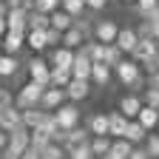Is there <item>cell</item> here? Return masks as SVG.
<instances>
[{
	"label": "cell",
	"instance_id": "obj_24",
	"mask_svg": "<svg viewBox=\"0 0 159 159\" xmlns=\"http://www.w3.org/2000/svg\"><path fill=\"white\" fill-rule=\"evenodd\" d=\"M131 142L122 136V139H111V148H108V153H105V159H128V153H131Z\"/></svg>",
	"mask_w": 159,
	"mask_h": 159
},
{
	"label": "cell",
	"instance_id": "obj_14",
	"mask_svg": "<svg viewBox=\"0 0 159 159\" xmlns=\"http://www.w3.org/2000/svg\"><path fill=\"white\" fill-rule=\"evenodd\" d=\"M111 80H114L111 66H105V63H91V77H88V83H94V85H99V88H105Z\"/></svg>",
	"mask_w": 159,
	"mask_h": 159
},
{
	"label": "cell",
	"instance_id": "obj_20",
	"mask_svg": "<svg viewBox=\"0 0 159 159\" xmlns=\"http://www.w3.org/2000/svg\"><path fill=\"white\" fill-rule=\"evenodd\" d=\"M134 119H136V122H139V125H142V128H145V131L151 134V131L156 128V122H159V108L142 105V108H139V114H136Z\"/></svg>",
	"mask_w": 159,
	"mask_h": 159
},
{
	"label": "cell",
	"instance_id": "obj_55",
	"mask_svg": "<svg viewBox=\"0 0 159 159\" xmlns=\"http://www.w3.org/2000/svg\"><path fill=\"white\" fill-rule=\"evenodd\" d=\"M97 159H105V156H97Z\"/></svg>",
	"mask_w": 159,
	"mask_h": 159
},
{
	"label": "cell",
	"instance_id": "obj_33",
	"mask_svg": "<svg viewBox=\"0 0 159 159\" xmlns=\"http://www.w3.org/2000/svg\"><path fill=\"white\" fill-rule=\"evenodd\" d=\"M31 9L40 14H51L54 9H60V0H31Z\"/></svg>",
	"mask_w": 159,
	"mask_h": 159
},
{
	"label": "cell",
	"instance_id": "obj_34",
	"mask_svg": "<svg viewBox=\"0 0 159 159\" xmlns=\"http://www.w3.org/2000/svg\"><path fill=\"white\" fill-rule=\"evenodd\" d=\"M122 57H125V54H122V51H119V48H116V46L111 43V46H105V60H102V63L114 68V66H116V63H119Z\"/></svg>",
	"mask_w": 159,
	"mask_h": 159
},
{
	"label": "cell",
	"instance_id": "obj_25",
	"mask_svg": "<svg viewBox=\"0 0 159 159\" xmlns=\"http://www.w3.org/2000/svg\"><path fill=\"white\" fill-rule=\"evenodd\" d=\"M48 26H51V29H57V31H66V29H71V26H74V17H71V14H66L63 9H54V11L48 14Z\"/></svg>",
	"mask_w": 159,
	"mask_h": 159
},
{
	"label": "cell",
	"instance_id": "obj_31",
	"mask_svg": "<svg viewBox=\"0 0 159 159\" xmlns=\"http://www.w3.org/2000/svg\"><path fill=\"white\" fill-rule=\"evenodd\" d=\"M142 148H145V153L151 156V159H159V134H148L145 136V142H142Z\"/></svg>",
	"mask_w": 159,
	"mask_h": 159
},
{
	"label": "cell",
	"instance_id": "obj_3",
	"mask_svg": "<svg viewBox=\"0 0 159 159\" xmlns=\"http://www.w3.org/2000/svg\"><path fill=\"white\" fill-rule=\"evenodd\" d=\"M43 88H46V85L31 83V80H29V83L14 94V105H17L20 111H23V108H34V105H40V94H43Z\"/></svg>",
	"mask_w": 159,
	"mask_h": 159
},
{
	"label": "cell",
	"instance_id": "obj_18",
	"mask_svg": "<svg viewBox=\"0 0 159 159\" xmlns=\"http://www.w3.org/2000/svg\"><path fill=\"white\" fill-rule=\"evenodd\" d=\"M46 114H51V111H43L40 105H34V108H23L20 111V119H23V128H37V125H43V119H46Z\"/></svg>",
	"mask_w": 159,
	"mask_h": 159
},
{
	"label": "cell",
	"instance_id": "obj_49",
	"mask_svg": "<svg viewBox=\"0 0 159 159\" xmlns=\"http://www.w3.org/2000/svg\"><path fill=\"white\" fill-rule=\"evenodd\" d=\"M6 6H23V0H3Z\"/></svg>",
	"mask_w": 159,
	"mask_h": 159
},
{
	"label": "cell",
	"instance_id": "obj_8",
	"mask_svg": "<svg viewBox=\"0 0 159 159\" xmlns=\"http://www.w3.org/2000/svg\"><path fill=\"white\" fill-rule=\"evenodd\" d=\"M63 102H66V91L57 88V85H46L43 94H40V108H43V111H54L57 105H63Z\"/></svg>",
	"mask_w": 159,
	"mask_h": 159
},
{
	"label": "cell",
	"instance_id": "obj_12",
	"mask_svg": "<svg viewBox=\"0 0 159 159\" xmlns=\"http://www.w3.org/2000/svg\"><path fill=\"white\" fill-rule=\"evenodd\" d=\"M139 108H142V97H139V94H125L122 99H119V105H116V111L122 114L125 119H134L139 114Z\"/></svg>",
	"mask_w": 159,
	"mask_h": 159
},
{
	"label": "cell",
	"instance_id": "obj_36",
	"mask_svg": "<svg viewBox=\"0 0 159 159\" xmlns=\"http://www.w3.org/2000/svg\"><path fill=\"white\" fill-rule=\"evenodd\" d=\"M139 97H142V105H151V108H159V91L156 88H145L142 94H139Z\"/></svg>",
	"mask_w": 159,
	"mask_h": 159
},
{
	"label": "cell",
	"instance_id": "obj_45",
	"mask_svg": "<svg viewBox=\"0 0 159 159\" xmlns=\"http://www.w3.org/2000/svg\"><path fill=\"white\" fill-rule=\"evenodd\" d=\"M148 85H151V88H156V91H159V71H153V74H151V77H148Z\"/></svg>",
	"mask_w": 159,
	"mask_h": 159
},
{
	"label": "cell",
	"instance_id": "obj_22",
	"mask_svg": "<svg viewBox=\"0 0 159 159\" xmlns=\"http://www.w3.org/2000/svg\"><path fill=\"white\" fill-rule=\"evenodd\" d=\"M26 48H31L34 54L46 51V29H26Z\"/></svg>",
	"mask_w": 159,
	"mask_h": 159
},
{
	"label": "cell",
	"instance_id": "obj_46",
	"mask_svg": "<svg viewBox=\"0 0 159 159\" xmlns=\"http://www.w3.org/2000/svg\"><path fill=\"white\" fill-rule=\"evenodd\" d=\"M9 29H6V14H0V37H3Z\"/></svg>",
	"mask_w": 159,
	"mask_h": 159
},
{
	"label": "cell",
	"instance_id": "obj_2",
	"mask_svg": "<svg viewBox=\"0 0 159 159\" xmlns=\"http://www.w3.org/2000/svg\"><path fill=\"white\" fill-rule=\"evenodd\" d=\"M51 116H54V122H57L60 131H71V128H77V125H83L80 105H77V102H68V99H66L63 105H57V108L51 111Z\"/></svg>",
	"mask_w": 159,
	"mask_h": 159
},
{
	"label": "cell",
	"instance_id": "obj_1",
	"mask_svg": "<svg viewBox=\"0 0 159 159\" xmlns=\"http://www.w3.org/2000/svg\"><path fill=\"white\" fill-rule=\"evenodd\" d=\"M111 71H114V80H116L119 85H125L128 91L136 94V91H142V88H145V74L139 71V63H134L131 57H122Z\"/></svg>",
	"mask_w": 159,
	"mask_h": 159
},
{
	"label": "cell",
	"instance_id": "obj_7",
	"mask_svg": "<svg viewBox=\"0 0 159 159\" xmlns=\"http://www.w3.org/2000/svg\"><path fill=\"white\" fill-rule=\"evenodd\" d=\"M66 91V99H68V102H85V99L91 97V83H88V80H68V85L63 88Z\"/></svg>",
	"mask_w": 159,
	"mask_h": 159
},
{
	"label": "cell",
	"instance_id": "obj_53",
	"mask_svg": "<svg viewBox=\"0 0 159 159\" xmlns=\"http://www.w3.org/2000/svg\"><path fill=\"white\" fill-rule=\"evenodd\" d=\"M0 51H3V43H0Z\"/></svg>",
	"mask_w": 159,
	"mask_h": 159
},
{
	"label": "cell",
	"instance_id": "obj_10",
	"mask_svg": "<svg viewBox=\"0 0 159 159\" xmlns=\"http://www.w3.org/2000/svg\"><path fill=\"white\" fill-rule=\"evenodd\" d=\"M68 71H71L74 80H88V77H91V60L85 57L83 48L74 51V60H71V68H68Z\"/></svg>",
	"mask_w": 159,
	"mask_h": 159
},
{
	"label": "cell",
	"instance_id": "obj_6",
	"mask_svg": "<svg viewBox=\"0 0 159 159\" xmlns=\"http://www.w3.org/2000/svg\"><path fill=\"white\" fill-rule=\"evenodd\" d=\"M85 37H88V29H85V23L83 20H74V26L71 29H66L63 31V37H60V46H66V48H80L85 43Z\"/></svg>",
	"mask_w": 159,
	"mask_h": 159
},
{
	"label": "cell",
	"instance_id": "obj_30",
	"mask_svg": "<svg viewBox=\"0 0 159 159\" xmlns=\"http://www.w3.org/2000/svg\"><path fill=\"white\" fill-rule=\"evenodd\" d=\"M26 29H48V14H40L34 9H29V20H26Z\"/></svg>",
	"mask_w": 159,
	"mask_h": 159
},
{
	"label": "cell",
	"instance_id": "obj_23",
	"mask_svg": "<svg viewBox=\"0 0 159 159\" xmlns=\"http://www.w3.org/2000/svg\"><path fill=\"white\" fill-rule=\"evenodd\" d=\"M20 71V60L17 54H3L0 51V80H9Z\"/></svg>",
	"mask_w": 159,
	"mask_h": 159
},
{
	"label": "cell",
	"instance_id": "obj_37",
	"mask_svg": "<svg viewBox=\"0 0 159 159\" xmlns=\"http://www.w3.org/2000/svg\"><path fill=\"white\" fill-rule=\"evenodd\" d=\"M60 37H63V31H57V29H46V48H57L60 46Z\"/></svg>",
	"mask_w": 159,
	"mask_h": 159
},
{
	"label": "cell",
	"instance_id": "obj_28",
	"mask_svg": "<svg viewBox=\"0 0 159 159\" xmlns=\"http://www.w3.org/2000/svg\"><path fill=\"white\" fill-rule=\"evenodd\" d=\"M68 80H71V71H68V68H54V66H51V71H48V85L66 88Z\"/></svg>",
	"mask_w": 159,
	"mask_h": 159
},
{
	"label": "cell",
	"instance_id": "obj_15",
	"mask_svg": "<svg viewBox=\"0 0 159 159\" xmlns=\"http://www.w3.org/2000/svg\"><path fill=\"white\" fill-rule=\"evenodd\" d=\"M85 131L91 136H108V114H102V111L91 114L88 122H85Z\"/></svg>",
	"mask_w": 159,
	"mask_h": 159
},
{
	"label": "cell",
	"instance_id": "obj_43",
	"mask_svg": "<svg viewBox=\"0 0 159 159\" xmlns=\"http://www.w3.org/2000/svg\"><path fill=\"white\" fill-rule=\"evenodd\" d=\"M128 159H151V156L145 153V148H139V145H134V148H131V153H128Z\"/></svg>",
	"mask_w": 159,
	"mask_h": 159
},
{
	"label": "cell",
	"instance_id": "obj_17",
	"mask_svg": "<svg viewBox=\"0 0 159 159\" xmlns=\"http://www.w3.org/2000/svg\"><path fill=\"white\" fill-rule=\"evenodd\" d=\"M71 60H74V48H66V46H57V48H51V57H48V66H54V68H71Z\"/></svg>",
	"mask_w": 159,
	"mask_h": 159
},
{
	"label": "cell",
	"instance_id": "obj_11",
	"mask_svg": "<svg viewBox=\"0 0 159 159\" xmlns=\"http://www.w3.org/2000/svg\"><path fill=\"white\" fill-rule=\"evenodd\" d=\"M136 40H139V37H136L134 26H119V31H116V37H114V46L128 57V54H131V48L136 46Z\"/></svg>",
	"mask_w": 159,
	"mask_h": 159
},
{
	"label": "cell",
	"instance_id": "obj_38",
	"mask_svg": "<svg viewBox=\"0 0 159 159\" xmlns=\"http://www.w3.org/2000/svg\"><path fill=\"white\" fill-rule=\"evenodd\" d=\"M134 31H136L139 40H153V29H151V23H145V20H142V23H139Z\"/></svg>",
	"mask_w": 159,
	"mask_h": 159
},
{
	"label": "cell",
	"instance_id": "obj_54",
	"mask_svg": "<svg viewBox=\"0 0 159 159\" xmlns=\"http://www.w3.org/2000/svg\"><path fill=\"white\" fill-rule=\"evenodd\" d=\"M125 3H134V0H125Z\"/></svg>",
	"mask_w": 159,
	"mask_h": 159
},
{
	"label": "cell",
	"instance_id": "obj_44",
	"mask_svg": "<svg viewBox=\"0 0 159 159\" xmlns=\"http://www.w3.org/2000/svg\"><path fill=\"white\" fill-rule=\"evenodd\" d=\"M20 159H40V153H37V151H34V148L29 145V148H26L23 153H20Z\"/></svg>",
	"mask_w": 159,
	"mask_h": 159
},
{
	"label": "cell",
	"instance_id": "obj_13",
	"mask_svg": "<svg viewBox=\"0 0 159 159\" xmlns=\"http://www.w3.org/2000/svg\"><path fill=\"white\" fill-rule=\"evenodd\" d=\"M23 125V119H20V108L17 105H9V108H3L0 111V131H14V128H20Z\"/></svg>",
	"mask_w": 159,
	"mask_h": 159
},
{
	"label": "cell",
	"instance_id": "obj_47",
	"mask_svg": "<svg viewBox=\"0 0 159 159\" xmlns=\"http://www.w3.org/2000/svg\"><path fill=\"white\" fill-rule=\"evenodd\" d=\"M151 29H153V40H156V43H159V23H153Z\"/></svg>",
	"mask_w": 159,
	"mask_h": 159
},
{
	"label": "cell",
	"instance_id": "obj_39",
	"mask_svg": "<svg viewBox=\"0 0 159 159\" xmlns=\"http://www.w3.org/2000/svg\"><path fill=\"white\" fill-rule=\"evenodd\" d=\"M9 105H14V91L0 88V111H3V108H9Z\"/></svg>",
	"mask_w": 159,
	"mask_h": 159
},
{
	"label": "cell",
	"instance_id": "obj_40",
	"mask_svg": "<svg viewBox=\"0 0 159 159\" xmlns=\"http://www.w3.org/2000/svg\"><path fill=\"white\" fill-rule=\"evenodd\" d=\"M134 6H136V11H139V14H142V11H148V9L159 6V0H134Z\"/></svg>",
	"mask_w": 159,
	"mask_h": 159
},
{
	"label": "cell",
	"instance_id": "obj_35",
	"mask_svg": "<svg viewBox=\"0 0 159 159\" xmlns=\"http://www.w3.org/2000/svg\"><path fill=\"white\" fill-rule=\"evenodd\" d=\"M66 159H94V153H91L88 142H83V145H77L74 151H68V153H66Z\"/></svg>",
	"mask_w": 159,
	"mask_h": 159
},
{
	"label": "cell",
	"instance_id": "obj_9",
	"mask_svg": "<svg viewBox=\"0 0 159 159\" xmlns=\"http://www.w3.org/2000/svg\"><path fill=\"white\" fill-rule=\"evenodd\" d=\"M0 43H3V54H17L26 48V31H14L9 29L3 37H0Z\"/></svg>",
	"mask_w": 159,
	"mask_h": 159
},
{
	"label": "cell",
	"instance_id": "obj_27",
	"mask_svg": "<svg viewBox=\"0 0 159 159\" xmlns=\"http://www.w3.org/2000/svg\"><path fill=\"white\" fill-rule=\"evenodd\" d=\"M88 148H91L94 159H97V156H105L108 148H111V136H91V139H88Z\"/></svg>",
	"mask_w": 159,
	"mask_h": 159
},
{
	"label": "cell",
	"instance_id": "obj_29",
	"mask_svg": "<svg viewBox=\"0 0 159 159\" xmlns=\"http://www.w3.org/2000/svg\"><path fill=\"white\" fill-rule=\"evenodd\" d=\"M60 9H63L66 14H71L74 20L85 14V3H83V0H60Z\"/></svg>",
	"mask_w": 159,
	"mask_h": 159
},
{
	"label": "cell",
	"instance_id": "obj_32",
	"mask_svg": "<svg viewBox=\"0 0 159 159\" xmlns=\"http://www.w3.org/2000/svg\"><path fill=\"white\" fill-rule=\"evenodd\" d=\"M40 159H66V151H63V145L48 142L43 151H40Z\"/></svg>",
	"mask_w": 159,
	"mask_h": 159
},
{
	"label": "cell",
	"instance_id": "obj_21",
	"mask_svg": "<svg viewBox=\"0 0 159 159\" xmlns=\"http://www.w3.org/2000/svg\"><path fill=\"white\" fill-rule=\"evenodd\" d=\"M125 125H128V119L119 111H111L108 114V136L111 139H122L125 136Z\"/></svg>",
	"mask_w": 159,
	"mask_h": 159
},
{
	"label": "cell",
	"instance_id": "obj_5",
	"mask_svg": "<svg viewBox=\"0 0 159 159\" xmlns=\"http://www.w3.org/2000/svg\"><path fill=\"white\" fill-rule=\"evenodd\" d=\"M116 31H119V23L111 20V17H105V20H97V23H94L91 37L97 40V43H102V46H111L114 37H116Z\"/></svg>",
	"mask_w": 159,
	"mask_h": 159
},
{
	"label": "cell",
	"instance_id": "obj_26",
	"mask_svg": "<svg viewBox=\"0 0 159 159\" xmlns=\"http://www.w3.org/2000/svg\"><path fill=\"white\" fill-rule=\"evenodd\" d=\"M145 136H148V131L139 125L136 119H128V125H125V139H128V142H131V145H142Z\"/></svg>",
	"mask_w": 159,
	"mask_h": 159
},
{
	"label": "cell",
	"instance_id": "obj_48",
	"mask_svg": "<svg viewBox=\"0 0 159 159\" xmlns=\"http://www.w3.org/2000/svg\"><path fill=\"white\" fill-rule=\"evenodd\" d=\"M6 148V131H0V151Z\"/></svg>",
	"mask_w": 159,
	"mask_h": 159
},
{
	"label": "cell",
	"instance_id": "obj_41",
	"mask_svg": "<svg viewBox=\"0 0 159 159\" xmlns=\"http://www.w3.org/2000/svg\"><path fill=\"white\" fill-rule=\"evenodd\" d=\"M142 20L145 23H159V6H153V9H148V11H142Z\"/></svg>",
	"mask_w": 159,
	"mask_h": 159
},
{
	"label": "cell",
	"instance_id": "obj_4",
	"mask_svg": "<svg viewBox=\"0 0 159 159\" xmlns=\"http://www.w3.org/2000/svg\"><path fill=\"white\" fill-rule=\"evenodd\" d=\"M26 71H29V80H31V83L48 85V71H51V66H48V60H46L43 54L29 57V60H26Z\"/></svg>",
	"mask_w": 159,
	"mask_h": 159
},
{
	"label": "cell",
	"instance_id": "obj_51",
	"mask_svg": "<svg viewBox=\"0 0 159 159\" xmlns=\"http://www.w3.org/2000/svg\"><path fill=\"white\" fill-rule=\"evenodd\" d=\"M153 134H159V122H156V128H153Z\"/></svg>",
	"mask_w": 159,
	"mask_h": 159
},
{
	"label": "cell",
	"instance_id": "obj_52",
	"mask_svg": "<svg viewBox=\"0 0 159 159\" xmlns=\"http://www.w3.org/2000/svg\"><path fill=\"white\" fill-rule=\"evenodd\" d=\"M156 57H159V46H156Z\"/></svg>",
	"mask_w": 159,
	"mask_h": 159
},
{
	"label": "cell",
	"instance_id": "obj_19",
	"mask_svg": "<svg viewBox=\"0 0 159 159\" xmlns=\"http://www.w3.org/2000/svg\"><path fill=\"white\" fill-rule=\"evenodd\" d=\"M156 46H159V43H156V40H136V46L131 48V54H128V57L134 60V63H142V60H145V57H151V54H156Z\"/></svg>",
	"mask_w": 159,
	"mask_h": 159
},
{
	"label": "cell",
	"instance_id": "obj_16",
	"mask_svg": "<svg viewBox=\"0 0 159 159\" xmlns=\"http://www.w3.org/2000/svg\"><path fill=\"white\" fill-rule=\"evenodd\" d=\"M88 139H91V134L85 131V125H77V128L66 131V142H63V151L68 153V151H74L77 145H83V142H88Z\"/></svg>",
	"mask_w": 159,
	"mask_h": 159
},
{
	"label": "cell",
	"instance_id": "obj_50",
	"mask_svg": "<svg viewBox=\"0 0 159 159\" xmlns=\"http://www.w3.org/2000/svg\"><path fill=\"white\" fill-rule=\"evenodd\" d=\"M6 9H9V6L3 3V0H0V14H6Z\"/></svg>",
	"mask_w": 159,
	"mask_h": 159
},
{
	"label": "cell",
	"instance_id": "obj_42",
	"mask_svg": "<svg viewBox=\"0 0 159 159\" xmlns=\"http://www.w3.org/2000/svg\"><path fill=\"white\" fill-rule=\"evenodd\" d=\"M83 3H85L88 11H102V9L108 6V0H83Z\"/></svg>",
	"mask_w": 159,
	"mask_h": 159
}]
</instances>
